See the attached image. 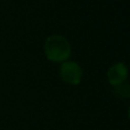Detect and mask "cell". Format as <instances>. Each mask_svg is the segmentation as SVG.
<instances>
[{
  "instance_id": "cell-1",
  "label": "cell",
  "mask_w": 130,
  "mask_h": 130,
  "mask_svg": "<svg viewBox=\"0 0 130 130\" xmlns=\"http://www.w3.org/2000/svg\"><path fill=\"white\" fill-rule=\"evenodd\" d=\"M45 53L49 61L59 63L66 62L71 55V46L70 42L62 36L54 34L47 38L45 42Z\"/></svg>"
},
{
  "instance_id": "cell-2",
  "label": "cell",
  "mask_w": 130,
  "mask_h": 130,
  "mask_svg": "<svg viewBox=\"0 0 130 130\" xmlns=\"http://www.w3.org/2000/svg\"><path fill=\"white\" fill-rule=\"evenodd\" d=\"M64 82L70 85H79L82 80V69L75 62H64L59 70Z\"/></svg>"
},
{
  "instance_id": "cell-3",
  "label": "cell",
  "mask_w": 130,
  "mask_h": 130,
  "mask_svg": "<svg viewBox=\"0 0 130 130\" xmlns=\"http://www.w3.org/2000/svg\"><path fill=\"white\" fill-rule=\"evenodd\" d=\"M127 73H128V71H127V67L123 63H118L113 65L107 71L108 82L114 87L122 85L127 79Z\"/></svg>"
}]
</instances>
